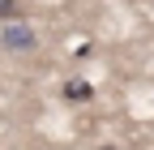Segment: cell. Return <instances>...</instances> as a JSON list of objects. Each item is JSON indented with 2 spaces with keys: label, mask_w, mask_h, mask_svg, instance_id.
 I'll return each instance as SVG.
<instances>
[{
  "label": "cell",
  "mask_w": 154,
  "mask_h": 150,
  "mask_svg": "<svg viewBox=\"0 0 154 150\" xmlns=\"http://www.w3.org/2000/svg\"><path fill=\"white\" fill-rule=\"evenodd\" d=\"M99 150H116V146H99Z\"/></svg>",
  "instance_id": "4"
},
{
  "label": "cell",
  "mask_w": 154,
  "mask_h": 150,
  "mask_svg": "<svg viewBox=\"0 0 154 150\" xmlns=\"http://www.w3.org/2000/svg\"><path fill=\"white\" fill-rule=\"evenodd\" d=\"M22 17V0H0V22H13Z\"/></svg>",
  "instance_id": "3"
},
{
  "label": "cell",
  "mask_w": 154,
  "mask_h": 150,
  "mask_svg": "<svg viewBox=\"0 0 154 150\" xmlns=\"http://www.w3.org/2000/svg\"><path fill=\"white\" fill-rule=\"evenodd\" d=\"M0 43H5L9 52H30V47H34V30H30V26H22V22L13 17V26L5 30V39H0Z\"/></svg>",
  "instance_id": "1"
},
{
  "label": "cell",
  "mask_w": 154,
  "mask_h": 150,
  "mask_svg": "<svg viewBox=\"0 0 154 150\" xmlns=\"http://www.w3.org/2000/svg\"><path fill=\"white\" fill-rule=\"evenodd\" d=\"M90 95H94L90 82H69V86H64V99H73V103H82V99H90Z\"/></svg>",
  "instance_id": "2"
}]
</instances>
